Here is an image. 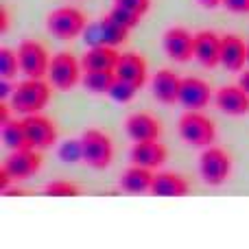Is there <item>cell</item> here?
<instances>
[{
  "mask_svg": "<svg viewBox=\"0 0 249 249\" xmlns=\"http://www.w3.org/2000/svg\"><path fill=\"white\" fill-rule=\"evenodd\" d=\"M51 81H44V79H31L26 77L24 81H20L13 90L9 105L13 107L16 114L22 116H29V114H39L51 101Z\"/></svg>",
  "mask_w": 249,
  "mask_h": 249,
  "instance_id": "obj_1",
  "label": "cell"
},
{
  "mask_svg": "<svg viewBox=\"0 0 249 249\" xmlns=\"http://www.w3.org/2000/svg\"><path fill=\"white\" fill-rule=\"evenodd\" d=\"M177 131L181 140L195 149H206L216 140L214 123L206 114H201V109H186L177 121Z\"/></svg>",
  "mask_w": 249,
  "mask_h": 249,
  "instance_id": "obj_2",
  "label": "cell"
},
{
  "mask_svg": "<svg viewBox=\"0 0 249 249\" xmlns=\"http://www.w3.org/2000/svg\"><path fill=\"white\" fill-rule=\"evenodd\" d=\"M83 146V164H88L94 171H105L114 162V142L101 129H86L81 133Z\"/></svg>",
  "mask_w": 249,
  "mask_h": 249,
  "instance_id": "obj_3",
  "label": "cell"
},
{
  "mask_svg": "<svg viewBox=\"0 0 249 249\" xmlns=\"http://www.w3.org/2000/svg\"><path fill=\"white\" fill-rule=\"evenodd\" d=\"M88 26V18L81 9L77 7H57L46 16V29L51 35H55L57 39H77L79 35H83Z\"/></svg>",
  "mask_w": 249,
  "mask_h": 249,
  "instance_id": "obj_4",
  "label": "cell"
},
{
  "mask_svg": "<svg viewBox=\"0 0 249 249\" xmlns=\"http://www.w3.org/2000/svg\"><path fill=\"white\" fill-rule=\"evenodd\" d=\"M199 175H201L203 184L219 188L232 175V155L221 146H206L199 158Z\"/></svg>",
  "mask_w": 249,
  "mask_h": 249,
  "instance_id": "obj_5",
  "label": "cell"
},
{
  "mask_svg": "<svg viewBox=\"0 0 249 249\" xmlns=\"http://www.w3.org/2000/svg\"><path fill=\"white\" fill-rule=\"evenodd\" d=\"M81 61L72 55V53H57V55L51 57V66H48V81L55 90H61V92H68L81 81Z\"/></svg>",
  "mask_w": 249,
  "mask_h": 249,
  "instance_id": "obj_6",
  "label": "cell"
},
{
  "mask_svg": "<svg viewBox=\"0 0 249 249\" xmlns=\"http://www.w3.org/2000/svg\"><path fill=\"white\" fill-rule=\"evenodd\" d=\"M83 37H86L88 46H118V44L127 42L129 37V29L123 26L121 22H116L112 16H103L101 20L92 22L86 26L83 31Z\"/></svg>",
  "mask_w": 249,
  "mask_h": 249,
  "instance_id": "obj_7",
  "label": "cell"
},
{
  "mask_svg": "<svg viewBox=\"0 0 249 249\" xmlns=\"http://www.w3.org/2000/svg\"><path fill=\"white\" fill-rule=\"evenodd\" d=\"M18 59H20V70L24 77L31 79H46L48 66H51V55L44 48V44L35 39H24L18 46Z\"/></svg>",
  "mask_w": 249,
  "mask_h": 249,
  "instance_id": "obj_8",
  "label": "cell"
},
{
  "mask_svg": "<svg viewBox=\"0 0 249 249\" xmlns=\"http://www.w3.org/2000/svg\"><path fill=\"white\" fill-rule=\"evenodd\" d=\"M2 166L7 168L9 175L18 184V181H24L29 177H33L35 173H39V168H42V155H39V149H33V146L16 149L4 158Z\"/></svg>",
  "mask_w": 249,
  "mask_h": 249,
  "instance_id": "obj_9",
  "label": "cell"
},
{
  "mask_svg": "<svg viewBox=\"0 0 249 249\" xmlns=\"http://www.w3.org/2000/svg\"><path fill=\"white\" fill-rule=\"evenodd\" d=\"M24 123V131L26 138H29V144L33 149H51L53 144H57V138H59V131H57V124L51 121L48 116L39 114H29V116L22 118Z\"/></svg>",
  "mask_w": 249,
  "mask_h": 249,
  "instance_id": "obj_10",
  "label": "cell"
},
{
  "mask_svg": "<svg viewBox=\"0 0 249 249\" xmlns=\"http://www.w3.org/2000/svg\"><path fill=\"white\" fill-rule=\"evenodd\" d=\"M162 46L171 59L186 64L195 57V35L184 26H171L162 35Z\"/></svg>",
  "mask_w": 249,
  "mask_h": 249,
  "instance_id": "obj_11",
  "label": "cell"
},
{
  "mask_svg": "<svg viewBox=\"0 0 249 249\" xmlns=\"http://www.w3.org/2000/svg\"><path fill=\"white\" fill-rule=\"evenodd\" d=\"M151 92H153V99L162 105L179 103L181 77L168 68L158 70V72L153 74V79H151Z\"/></svg>",
  "mask_w": 249,
  "mask_h": 249,
  "instance_id": "obj_12",
  "label": "cell"
},
{
  "mask_svg": "<svg viewBox=\"0 0 249 249\" xmlns=\"http://www.w3.org/2000/svg\"><path fill=\"white\" fill-rule=\"evenodd\" d=\"M221 46H223V35L214 31L195 33V59L203 68H216L221 64Z\"/></svg>",
  "mask_w": 249,
  "mask_h": 249,
  "instance_id": "obj_13",
  "label": "cell"
},
{
  "mask_svg": "<svg viewBox=\"0 0 249 249\" xmlns=\"http://www.w3.org/2000/svg\"><path fill=\"white\" fill-rule=\"evenodd\" d=\"M214 103L225 116H245L249 114V92L241 86H223L214 92Z\"/></svg>",
  "mask_w": 249,
  "mask_h": 249,
  "instance_id": "obj_14",
  "label": "cell"
},
{
  "mask_svg": "<svg viewBox=\"0 0 249 249\" xmlns=\"http://www.w3.org/2000/svg\"><path fill=\"white\" fill-rule=\"evenodd\" d=\"M124 131L133 142H144V140H160L162 136V123L155 116L146 112L129 114L124 121Z\"/></svg>",
  "mask_w": 249,
  "mask_h": 249,
  "instance_id": "obj_15",
  "label": "cell"
},
{
  "mask_svg": "<svg viewBox=\"0 0 249 249\" xmlns=\"http://www.w3.org/2000/svg\"><path fill=\"white\" fill-rule=\"evenodd\" d=\"M129 158H131V164H140V166L155 171V168L166 164L168 151L160 140H144V142H133Z\"/></svg>",
  "mask_w": 249,
  "mask_h": 249,
  "instance_id": "obj_16",
  "label": "cell"
},
{
  "mask_svg": "<svg viewBox=\"0 0 249 249\" xmlns=\"http://www.w3.org/2000/svg\"><path fill=\"white\" fill-rule=\"evenodd\" d=\"M153 179H155L153 168L131 164L127 171H123L121 179H118V188L127 195H144V193H151Z\"/></svg>",
  "mask_w": 249,
  "mask_h": 249,
  "instance_id": "obj_17",
  "label": "cell"
},
{
  "mask_svg": "<svg viewBox=\"0 0 249 249\" xmlns=\"http://www.w3.org/2000/svg\"><path fill=\"white\" fill-rule=\"evenodd\" d=\"M212 99V90L203 79L199 77H186L181 79V92L179 103L186 109H203Z\"/></svg>",
  "mask_w": 249,
  "mask_h": 249,
  "instance_id": "obj_18",
  "label": "cell"
},
{
  "mask_svg": "<svg viewBox=\"0 0 249 249\" xmlns=\"http://www.w3.org/2000/svg\"><path fill=\"white\" fill-rule=\"evenodd\" d=\"M247 64V44L241 35L228 33L223 35V46H221V66L230 72H243Z\"/></svg>",
  "mask_w": 249,
  "mask_h": 249,
  "instance_id": "obj_19",
  "label": "cell"
},
{
  "mask_svg": "<svg viewBox=\"0 0 249 249\" xmlns=\"http://www.w3.org/2000/svg\"><path fill=\"white\" fill-rule=\"evenodd\" d=\"M116 74L123 81H129L136 88H142L146 83V74H149V66H146L144 55H140V53H123L116 66Z\"/></svg>",
  "mask_w": 249,
  "mask_h": 249,
  "instance_id": "obj_20",
  "label": "cell"
},
{
  "mask_svg": "<svg viewBox=\"0 0 249 249\" xmlns=\"http://www.w3.org/2000/svg\"><path fill=\"white\" fill-rule=\"evenodd\" d=\"M188 193H190V184L184 175L171 171L155 173L153 186H151L153 197H186Z\"/></svg>",
  "mask_w": 249,
  "mask_h": 249,
  "instance_id": "obj_21",
  "label": "cell"
},
{
  "mask_svg": "<svg viewBox=\"0 0 249 249\" xmlns=\"http://www.w3.org/2000/svg\"><path fill=\"white\" fill-rule=\"evenodd\" d=\"M121 55L116 46H90L81 57V66L83 70H116Z\"/></svg>",
  "mask_w": 249,
  "mask_h": 249,
  "instance_id": "obj_22",
  "label": "cell"
},
{
  "mask_svg": "<svg viewBox=\"0 0 249 249\" xmlns=\"http://www.w3.org/2000/svg\"><path fill=\"white\" fill-rule=\"evenodd\" d=\"M116 77V70H83L81 83L92 94H109Z\"/></svg>",
  "mask_w": 249,
  "mask_h": 249,
  "instance_id": "obj_23",
  "label": "cell"
},
{
  "mask_svg": "<svg viewBox=\"0 0 249 249\" xmlns=\"http://www.w3.org/2000/svg\"><path fill=\"white\" fill-rule=\"evenodd\" d=\"M0 136H2V142L9 151L31 146L29 138H26V131H24V123L18 121V118H11L7 124H2V127H0Z\"/></svg>",
  "mask_w": 249,
  "mask_h": 249,
  "instance_id": "obj_24",
  "label": "cell"
},
{
  "mask_svg": "<svg viewBox=\"0 0 249 249\" xmlns=\"http://www.w3.org/2000/svg\"><path fill=\"white\" fill-rule=\"evenodd\" d=\"M42 193L46 195V197L64 199V197H79V195L83 193V188L79 184H74V181H70V179H53L44 186Z\"/></svg>",
  "mask_w": 249,
  "mask_h": 249,
  "instance_id": "obj_25",
  "label": "cell"
},
{
  "mask_svg": "<svg viewBox=\"0 0 249 249\" xmlns=\"http://www.w3.org/2000/svg\"><path fill=\"white\" fill-rule=\"evenodd\" d=\"M20 70V59H18V51L2 46L0 48V77L2 79H13Z\"/></svg>",
  "mask_w": 249,
  "mask_h": 249,
  "instance_id": "obj_26",
  "label": "cell"
},
{
  "mask_svg": "<svg viewBox=\"0 0 249 249\" xmlns=\"http://www.w3.org/2000/svg\"><path fill=\"white\" fill-rule=\"evenodd\" d=\"M59 160L66 164H77L83 162V146H81V138L79 140H66L59 144Z\"/></svg>",
  "mask_w": 249,
  "mask_h": 249,
  "instance_id": "obj_27",
  "label": "cell"
},
{
  "mask_svg": "<svg viewBox=\"0 0 249 249\" xmlns=\"http://www.w3.org/2000/svg\"><path fill=\"white\" fill-rule=\"evenodd\" d=\"M140 90V88H136L133 83L129 81H123V79L116 77V81H114L112 90H109V99L116 101V103H129V101H133V96H136V92Z\"/></svg>",
  "mask_w": 249,
  "mask_h": 249,
  "instance_id": "obj_28",
  "label": "cell"
},
{
  "mask_svg": "<svg viewBox=\"0 0 249 249\" xmlns=\"http://www.w3.org/2000/svg\"><path fill=\"white\" fill-rule=\"evenodd\" d=\"M109 16H112L116 22H121L123 26H127L129 31H131V29H136V26L140 24V20H142L140 16H136V13L127 11V9L116 7V4H114V7H112V11H109Z\"/></svg>",
  "mask_w": 249,
  "mask_h": 249,
  "instance_id": "obj_29",
  "label": "cell"
},
{
  "mask_svg": "<svg viewBox=\"0 0 249 249\" xmlns=\"http://www.w3.org/2000/svg\"><path fill=\"white\" fill-rule=\"evenodd\" d=\"M114 4L121 9H127V11L136 13L140 18H144L151 9V0H114Z\"/></svg>",
  "mask_w": 249,
  "mask_h": 249,
  "instance_id": "obj_30",
  "label": "cell"
},
{
  "mask_svg": "<svg viewBox=\"0 0 249 249\" xmlns=\"http://www.w3.org/2000/svg\"><path fill=\"white\" fill-rule=\"evenodd\" d=\"M221 7L230 13H238V16H245L249 13V0H223Z\"/></svg>",
  "mask_w": 249,
  "mask_h": 249,
  "instance_id": "obj_31",
  "label": "cell"
},
{
  "mask_svg": "<svg viewBox=\"0 0 249 249\" xmlns=\"http://www.w3.org/2000/svg\"><path fill=\"white\" fill-rule=\"evenodd\" d=\"M13 90H16V88L11 86V79H0V99L9 101L13 94Z\"/></svg>",
  "mask_w": 249,
  "mask_h": 249,
  "instance_id": "obj_32",
  "label": "cell"
},
{
  "mask_svg": "<svg viewBox=\"0 0 249 249\" xmlns=\"http://www.w3.org/2000/svg\"><path fill=\"white\" fill-rule=\"evenodd\" d=\"M11 184H13V177L9 175V171L2 166V168H0V193L4 195L9 188H11Z\"/></svg>",
  "mask_w": 249,
  "mask_h": 249,
  "instance_id": "obj_33",
  "label": "cell"
},
{
  "mask_svg": "<svg viewBox=\"0 0 249 249\" xmlns=\"http://www.w3.org/2000/svg\"><path fill=\"white\" fill-rule=\"evenodd\" d=\"M11 112H13V107H11V105H7V103L2 101V103H0V127L11 121Z\"/></svg>",
  "mask_w": 249,
  "mask_h": 249,
  "instance_id": "obj_34",
  "label": "cell"
},
{
  "mask_svg": "<svg viewBox=\"0 0 249 249\" xmlns=\"http://www.w3.org/2000/svg\"><path fill=\"white\" fill-rule=\"evenodd\" d=\"M7 29H9V9L7 4H2L0 7V33H7Z\"/></svg>",
  "mask_w": 249,
  "mask_h": 249,
  "instance_id": "obj_35",
  "label": "cell"
},
{
  "mask_svg": "<svg viewBox=\"0 0 249 249\" xmlns=\"http://www.w3.org/2000/svg\"><path fill=\"white\" fill-rule=\"evenodd\" d=\"M201 7H206V9H216V7H221V2L223 0H197Z\"/></svg>",
  "mask_w": 249,
  "mask_h": 249,
  "instance_id": "obj_36",
  "label": "cell"
},
{
  "mask_svg": "<svg viewBox=\"0 0 249 249\" xmlns=\"http://www.w3.org/2000/svg\"><path fill=\"white\" fill-rule=\"evenodd\" d=\"M238 86H241L245 92H249V70H245V72L241 74V79H238Z\"/></svg>",
  "mask_w": 249,
  "mask_h": 249,
  "instance_id": "obj_37",
  "label": "cell"
},
{
  "mask_svg": "<svg viewBox=\"0 0 249 249\" xmlns=\"http://www.w3.org/2000/svg\"><path fill=\"white\" fill-rule=\"evenodd\" d=\"M247 64H249V46H247Z\"/></svg>",
  "mask_w": 249,
  "mask_h": 249,
  "instance_id": "obj_38",
  "label": "cell"
}]
</instances>
